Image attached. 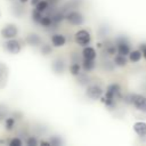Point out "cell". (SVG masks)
<instances>
[{"label": "cell", "instance_id": "9", "mask_svg": "<svg viewBox=\"0 0 146 146\" xmlns=\"http://www.w3.org/2000/svg\"><path fill=\"white\" fill-rule=\"evenodd\" d=\"M65 62L62 59V58H56L54 62H52V71L57 74H62L64 71H65Z\"/></svg>", "mask_w": 146, "mask_h": 146}, {"label": "cell", "instance_id": "26", "mask_svg": "<svg viewBox=\"0 0 146 146\" xmlns=\"http://www.w3.org/2000/svg\"><path fill=\"white\" fill-rule=\"evenodd\" d=\"M51 51H52V48H51V46L50 44H43L42 47H41V54L42 55H49V54H51Z\"/></svg>", "mask_w": 146, "mask_h": 146}, {"label": "cell", "instance_id": "18", "mask_svg": "<svg viewBox=\"0 0 146 146\" xmlns=\"http://www.w3.org/2000/svg\"><path fill=\"white\" fill-rule=\"evenodd\" d=\"M39 24L41 26H43V27H48V26H50L52 24V17H50V16H42Z\"/></svg>", "mask_w": 146, "mask_h": 146}, {"label": "cell", "instance_id": "24", "mask_svg": "<svg viewBox=\"0 0 146 146\" xmlns=\"http://www.w3.org/2000/svg\"><path fill=\"white\" fill-rule=\"evenodd\" d=\"M50 143H51V146H60L63 144V140L58 136H52L50 138Z\"/></svg>", "mask_w": 146, "mask_h": 146}, {"label": "cell", "instance_id": "22", "mask_svg": "<svg viewBox=\"0 0 146 146\" xmlns=\"http://www.w3.org/2000/svg\"><path fill=\"white\" fill-rule=\"evenodd\" d=\"M41 17H42V13L39 11L38 9H34V10L32 11V19H33V22H35V23H40Z\"/></svg>", "mask_w": 146, "mask_h": 146}, {"label": "cell", "instance_id": "3", "mask_svg": "<svg viewBox=\"0 0 146 146\" xmlns=\"http://www.w3.org/2000/svg\"><path fill=\"white\" fill-rule=\"evenodd\" d=\"M65 19L72 24V25H82L84 23V17L81 13L76 11V10H71L65 15Z\"/></svg>", "mask_w": 146, "mask_h": 146}, {"label": "cell", "instance_id": "29", "mask_svg": "<svg viewBox=\"0 0 146 146\" xmlns=\"http://www.w3.org/2000/svg\"><path fill=\"white\" fill-rule=\"evenodd\" d=\"M79 76V81H80V83L81 84H87L88 82H89V78L86 75V74H82V75H78Z\"/></svg>", "mask_w": 146, "mask_h": 146}, {"label": "cell", "instance_id": "8", "mask_svg": "<svg viewBox=\"0 0 146 146\" xmlns=\"http://www.w3.org/2000/svg\"><path fill=\"white\" fill-rule=\"evenodd\" d=\"M103 89L97 86V84H91V86H88L87 90H86V95L87 97H89L90 99H99L102 96H103Z\"/></svg>", "mask_w": 146, "mask_h": 146}, {"label": "cell", "instance_id": "12", "mask_svg": "<svg viewBox=\"0 0 146 146\" xmlns=\"http://www.w3.org/2000/svg\"><path fill=\"white\" fill-rule=\"evenodd\" d=\"M133 130L139 137H145L146 136V123L138 121L133 124Z\"/></svg>", "mask_w": 146, "mask_h": 146}, {"label": "cell", "instance_id": "31", "mask_svg": "<svg viewBox=\"0 0 146 146\" xmlns=\"http://www.w3.org/2000/svg\"><path fill=\"white\" fill-rule=\"evenodd\" d=\"M40 145H41V146H51V143H50V140H49V141L42 140V141H40Z\"/></svg>", "mask_w": 146, "mask_h": 146}, {"label": "cell", "instance_id": "4", "mask_svg": "<svg viewBox=\"0 0 146 146\" xmlns=\"http://www.w3.org/2000/svg\"><path fill=\"white\" fill-rule=\"evenodd\" d=\"M74 40L78 44L82 46V47H86L90 43L91 41V36H90V33L87 31V30H79L75 34H74Z\"/></svg>", "mask_w": 146, "mask_h": 146}, {"label": "cell", "instance_id": "23", "mask_svg": "<svg viewBox=\"0 0 146 146\" xmlns=\"http://www.w3.org/2000/svg\"><path fill=\"white\" fill-rule=\"evenodd\" d=\"M105 50L108 55H115V52L117 51V48H116V44L114 46L113 43H108L106 47H105Z\"/></svg>", "mask_w": 146, "mask_h": 146}, {"label": "cell", "instance_id": "10", "mask_svg": "<svg viewBox=\"0 0 146 146\" xmlns=\"http://www.w3.org/2000/svg\"><path fill=\"white\" fill-rule=\"evenodd\" d=\"M26 42L27 44L32 46V47H35V46H40L41 42H42V39L39 34H35V33H31L26 36Z\"/></svg>", "mask_w": 146, "mask_h": 146}, {"label": "cell", "instance_id": "5", "mask_svg": "<svg viewBox=\"0 0 146 146\" xmlns=\"http://www.w3.org/2000/svg\"><path fill=\"white\" fill-rule=\"evenodd\" d=\"M17 33H18V29L15 24H7L0 31V34L3 39H13L17 35Z\"/></svg>", "mask_w": 146, "mask_h": 146}, {"label": "cell", "instance_id": "20", "mask_svg": "<svg viewBox=\"0 0 146 146\" xmlns=\"http://www.w3.org/2000/svg\"><path fill=\"white\" fill-rule=\"evenodd\" d=\"M14 125H15V119L11 116H7L5 120V128L7 130H13Z\"/></svg>", "mask_w": 146, "mask_h": 146}, {"label": "cell", "instance_id": "14", "mask_svg": "<svg viewBox=\"0 0 146 146\" xmlns=\"http://www.w3.org/2000/svg\"><path fill=\"white\" fill-rule=\"evenodd\" d=\"M96 66V63H95V59H87V58H83L82 60V68L86 71V72H90L95 68Z\"/></svg>", "mask_w": 146, "mask_h": 146}, {"label": "cell", "instance_id": "11", "mask_svg": "<svg viewBox=\"0 0 146 146\" xmlns=\"http://www.w3.org/2000/svg\"><path fill=\"white\" fill-rule=\"evenodd\" d=\"M66 42V38L63 35V34H59V33H55L52 36H51V44L54 47H62L64 46Z\"/></svg>", "mask_w": 146, "mask_h": 146}, {"label": "cell", "instance_id": "27", "mask_svg": "<svg viewBox=\"0 0 146 146\" xmlns=\"http://www.w3.org/2000/svg\"><path fill=\"white\" fill-rule=\"evenodd\" d=\"M9 145L10 146H22L23 145V141H22L21 138L15 137V138H13V139L9 140Z\"/></svg>", "mask_w": 146, "mask_h": 146}, {"label": "cell", "instance_id": "33", "mask_svg": "<svg viewBox=\"0 0 146 146\" xmlns=\"http://www.w3.org/2000/svg\"><path fill=\"white\" fill-rule=\"evenodd\" d=\"M18 1H19L21 3H26V2L29 1V0H18Z\"/></svg>", "mask_w": 146, "mask_h": 146}, {"label": "cell", "instance_id": "2", "mask_svg": "<svg viewBox=\"0 0 146 146\" xmlns=\"http://www.w3.org/2000/svg\"><path fill=\"white\" fill-rule=\"evenodd\" d=\"M125 99L127 103H131L137 110L146 112V97L141 95H129Z\"/></svg>", "mask_w": 146, "mask_h": 146}, {"label": "cell", "instance_id": "13", "mask_svg": "<svg viewBox=\"0 0 146 146\" xmlns=\"http://www.w3.org/2000/svg\"><path fill=\"white\" fill-rule=\"evenodd\" d=\"M96 50L92 48V47H89V46H86L83 47L82 49V57L83 58H87V59H95L96 58Z\"/></svg>", "mask_w": 146, "mask_h": 146}, {"label": "cell", "instance_id": "30", "mask_svg": "<svg viewBox=\"0 0 146 146\" xmlns=\"http://www.w3.org/2000/svg\"><path fill=\"white\" fill-rule=\"evenodd\" d=\"M140 50H141V52H143V56L146 58V43L140 44Z\"/></svg>", "mask_w": 146, "mask_h": 146}, {"label": "cell", "instance_id": "16", "mask_svg": "<svg viewBox=\"0 0 146 146\" xmlns=\"http://www.w3.org/2000/svg\"><path fill=\"white\" fill-rule=\"evenodd\" d=\"M127 57L124 55H121V54H117L115 55L114 57V64L116 66H125L127 65Z\"/></svg>", "mask_w": 146, "mask_h": 146}, {"label": "cell", "instance_id": "28", "mask_svg": "<svg viewBox=\"0 0 146 146\" xmlns=\"http://www.w3.org/2000/svg\"><path fill=\"white\" fill-rule=\"evenodd\" d=\"M38 144H40V143L38 141V139H36L35 137H30V138H27V140H26V145H27V146H36Z\"/></svg>", "mask_w": 146, "mask_h": 146}, {"label": "cell", "instance_id": "34", "mask_svg": "<svg viewBox=\"0 0 146 146\" xmlns=\"http://www.w3.org/2000/svg\"><path fill=\"white\" fill-rule=\"evenodd\" d=\"M9 1H13V0H9Z\"/></svg>", "mask_w": 146, "mask_h": 146}, {"label": "cell", "instance_id": "1", "mask_svg": "<svg viewBox=\"0 0 146 146\" xmlns=\"http://www.w3.org/2000/svg\"><path fill=\"white\" fill-rule=\"evenodd\" d=\"M120 94H121V87L117 84V83H112L107 87L106 89V92H105V96L100 97V100L102 103H104L107 107H113L114 104H115V98L116 97H120Z\"/></svg>", "mask_w": 146, "mask_h": 146}, {"label": "cell", "instance_id": "17", "mask_svg": "<svg viewBox=\"0 0 146 146\" xmlns=\"http://www.w3.org/2000/svg\"><path fill=\"white\" fill-rule=\"evenodd\" d=\"M80 71H81V65L76 62H73L71 65H70V73L74 76H78L80 74Z\"/></svg>", "mask_w": 146, "mask_h": 146}, {"label": "cell", "instance_id": "21", "mask_svg": "<svg viewBox=\"0 0 146 146\" xmlns=\"http://www.w3.org/2000/svg\"><path fill=\"white\" fill-rule=\"evenodd\" d=\"M65 19V15L63 13H55V15L52 16V23L54 24H59L62 21Z\"/></svg>", "mask_w": 146, "mask_h": 146}, {"label": "cell", "instance_id": "19", "mask_svg": "<svg viewBox=\"0 0 146 146\" xmlns=\"http://www.w3.org/2000/svg\"><path fill=\"white\" fill-rule=\"evenodd\" d=\"M48 6H49L48 1H46V0H40L39 3L35 6V9H38V10L41 11V13H43V11H46V10L48 9Z\"/></svg>", "mask_w": 146, "mask_h": 146}, {"label": "cell", "instance_id": "25", "mask_svg": "<svg viewBox=\"0 0 146 146\" xmlns=\"http://www.w3.org/2000/svg\"><path fill=\"white\" fill-rule=\"evenodd\" d=\"M7 114H8L7 107H6L5 105H0V122H1L2 120H6Z\"/></svg>", "mask_w": 146, "mask_h": 146}, {"label": "cell", "instance_id": "6", "mask_svg": "<svg viewBox=\"0 0 146 146\" xmlns=\"http://www.w3.org/2000/svg\"><path fill=\"white\" fill-rule=\"evenodd\" d=\"M5 47H6V49H7L8 52L14 54V55L21 52V50H22V44H21V42L17 41L15 38H13V39H7V41H6V43H5Z\"/></svg>", "mask_w": 146, "mask_h": 146}, {"label": "cell", "instance_id": "7", "mask_svg": "<svg viewBox=\"0 0 146 146\" xmlns=\"http://www.w3.org/2000/svg\"><path fill=\"white\" fill-rule=\"evenodd\" d=\"M116 48H117V54H121V55H129L130 54V46H129V42L125 38L121 36V38H117L116 39Z\"/></svg>", "mask_w": 146, "mask_h": 146}, {"label": "cell", "instance_id": "15", "mask_svg": "<svg viewBox=\"0 0 146 146\" xmlns=\"http://www.w3.org/2000/svg\"><path fill=\"white\" fill-rule=\"evenodd\" d=\"M141 56H143L141 50H132L129 54V59L131 62H133V63H137V62H139L141 59Z\"/></svg>", "mask_w": 146, "mask_h": 146}, {"label": "cell", "instance_id": "32", "mask_svg": "<svg viewBox=\"0 0 146 146\" xmlns=\"http://www.w3.org/2000/svg\"><path fill=\"white\" fill-rule=\"evenodd\" d=\"M39 1H40V0H31V1H30V3H31L33 7H35V6L39 3Z\"/></svg>", "mask_w": 146, "mask_h": 146}]
</instances>
